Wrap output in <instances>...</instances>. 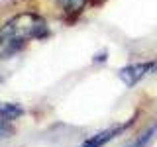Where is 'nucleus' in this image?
<instances>
[{
	"instance_id": "obj_7",
	"label": "nucleus",
	"mask_w": 157,
	"mask_h": 147,
	"mask_svg": "<svg viewBox=\"0 0 157 147\" xmlns=\"http://www.w3.org/2000/svg\"><path fill=\"white\" fill-rule=\"evenodd\" d=\"M14 131H16V130H14L12 122L0 118V137H10V135H14Z\"/></svg>"
},
{
	"instance_id": "obj_4",
	"label": "nucleus",
	"mask_w": 157,
	"mask_h": 147,
	"mask_svg": "<svg viewBox=\"0 0 157 147\" xmlns=\"http://www.w3.org/2000/svg\"><path fill=\"white\" fill-rule=\"evenodd\" d=\"M53 4L61 10L63 16L77 18L85 12V8L88 6V0H53Z\"/></svg>"
},
{
	"instance_id": "obj_1",
	"label": "nucleus",
	"mask_w": 157,
	"mask_h": 147,
	"mask_svg": "<svg viewBox=\"0 0 157 147\" xmlns=\"http://www.w3.org/2000/svg\"><path fill=\"white\" fill-rule=\"evenodd\" d=\"M47 36V22L37 12H20L0 28V53L10 57L22 51L29 41L45 39Z\"/></svg>"
},
{
	"instance_id": "obj_3",
	"label": "nucleus",
	"mask_w": 157,
	"mask_h": 147,
	"mask_svg": "<svg viewBox=\"0 0 157 147\" xmlns=\"http://www.w3.org/2000/svg\"><path fill=\"white\" fill-rule=\"evenodd\" d=\"M132 124H134V120H128L126 124H120V126H114V127H108V130H102V131H98V134L90 135L88 139H85L81 147H104L108 141H112L114 137H118L120 134H124Z\"/></svg>"
},
{
	"instance_id": "obj_8",
	"label": "nucleus",
	"mask_w": 157,
	"mask_h": 147,
	"mask_svg": "<svg viewBox=\"0 0 157 147\" xmlns=\"http://www.w3.org/2000/svg\"><path fill=\"white\" fill-rule=\"evenodd\" d=\"M94 61H96V63H98V61H100V63H102V61H106V51H104V53H100V55H94Z\"/></svg>"
},
{
	"instance_id": "obj_6",
	"label": "nucleus",
	"mask_w": 157,
	"mask_h": 147,
	"mask_svg": "<svg viewBox=\"0 0 157 147\" xmlns=\"http://www.w3.org/2000/svg\"><path fill=\"white\" fill-rule=\"evenodd\" d=\"M155 130H157V126H155V124L151 126V127H147V131H144V134L137 137V139H136V141H134V143H132L130 147H145V145L151 141V137H153Z\"/></svg>"
},
{
	"instance_id": "obj_2",
	"label": "nucleus",
	"mask_w": 157,
	"mask_h": 147,
	"mask_svg": "<svg viewBox=\"0 0 157 147\" xmlns=\"http://www.w3.org/2000/svg\"><path fill=\"white\" fill-rule=\"evenodd\" d=\"M155 67H157V59L130 63V65L122 67L120 71H118V77H120V81L124 82L126 86H134L147 75V73H155Z\"/></svg>"
},
{
	"instance_id": "obj_9",
	"label": "nucleus",
	"mask_w": 157,
	"mask_h": 147,
	"mask_svg": "<svg viewBox=\"0 0 157 147\" xmlns=\"http://www.w3.org/2000/svg\"><path fill=\"white\" fill-rule=\"evenodd\" d=\"M96 2H102V0H96Z\"/></svg>"
},
{
	"instance_id": "obj_5",
	"label": "nucleus",
	"mask_w": 157,
	"mask_h": 147,
	"mask_svg": "<svg viewBox=\"0 0 157 147\" xmlns=\"http://www.w3.org/2000/svg\"><path fill=\"white\" fill-rule=\"evenodd\" d=\"M20 116H24V108L16 104V102H0V118L8 122L18 120Z\"/></svg>"
}]
</instances>
